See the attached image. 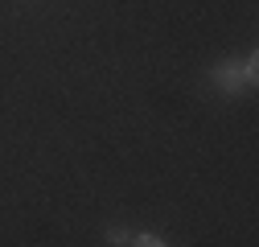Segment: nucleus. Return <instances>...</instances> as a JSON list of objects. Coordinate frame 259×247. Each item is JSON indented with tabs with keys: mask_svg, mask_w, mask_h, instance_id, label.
Returning a JSON list of instances; mask_svg holds the SVG:
<instances>
[{
	"mask_svg": "<svg viewBox=\"0 0 259 247\" xmlns=\"http://www.w3.org/2000/svg\"><path fill=\"white\" fill-rule=\"evenodd\" d=\"M255 74H259L255 54L247 58V66H243V70L235 66V62H222V66H214V83H218L222 95H239V91H251V87H255Z\"/></svg>",
	"mask_w": 259,
	"mask_h": 247,
	"instance_id": "1",
	"label": "nucleus"
},
{
	"mask_svg": "<svg viewBox=\"0 0 259 247\" xmlns=\"http://www.w3.org/2000/svg\"><path fill=\"white\" fill-rule=\"evenodd\" d=\"M127 247H169V243L160 239V235H152V231H144V235H136L132 243H127Z\"/></svg>",
	"mask_w": 259,
	"mask_h": 247,
	"instance_id": "2",
	"label": "nucleus"
},
{
	"mask_svg": "<svg viewBox=\"0 0 259 247\" xmlns=\"http://www.w3.org/2000/svg\"><path fill=\"white\" fill-rule=\"evenodd\" d=\"M107 243H115V247H119V243H132V235H127L123 227H111V231H107Z\"/></svg>",
	"mask_w": 259,
	"mask_h": 247,
	"instance_id": "3",
	"label": "nucleus"
}]
</instances>
